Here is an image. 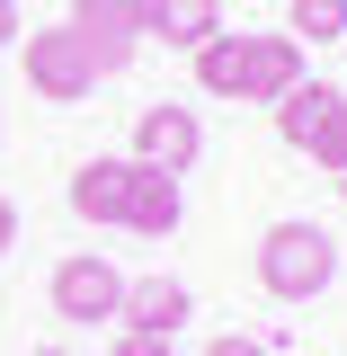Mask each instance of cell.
<instances>
[{
	"mask_svg": "<svg viewBox=\"0 0 347 356\" xmlns=\"http://www.w3.org/2000/svg\"><path fill=\"white\" fill-rule=\"evenodd\" d=\"M330 276H339V241L321 222H267L259 232V285L276 303H312Z\"/></svg>",
	"mask_w": 347,
	"mask_h": 356,
	"instance_id": "6da1fadb",
	"label": "cell"
},
{
	"mask_svg": "<svg viewBox=\"0 0 347 356\" xmlns=\"http://www.w3.org/2000/svg\"><path fill=\"white\" fill-rule=\"evenodd\" d=\"M27 89L36 98H54V107H81L89 89H98V54H89V36L63 18V27H27Z\"/></svg>",
	"mask_w": 347,
	"mask_h": 356,
	"instance_id": "7a4b0ae2",
	"label": "cell"
},
{
	"mask_svg": "<svg viewBox=\"0 0 347 356\" xmlns=\"http://www.w3.org/2000/svg\"><path fill=\"white\" fill-rule=\"evenodd\" d=\"M196 152H205V125H196V107H178V98H152V107L134 116V161H143V170L187 178V170H196Z\"/></svg>",
	"mask_w": 347,
	"mask_h": 356,
	"instance_id": "3957f363",
	"label": "cell"
},
{
	"mask_svg": "<svg viewBox=\"0 0 347 356\" xmlns=\"http://www.w3.org/2000/svg\"><path fill=\"white\" fill-rule=\"evenodd\" d=\"M54 312L81 321V330H89V321H116V312H125V276L98 259V250H81V259L54 267Z\"/></svg>",
	"mask_w": 347,
	"mask_h": 356,
	"instance_id": "277c9868",
	"label": "cell"
},
{
	"mask_svg": "<svg viewBox=\"0 0 347 356\" xmlns=\"http://www.w3.org/2000/svg\"><path fill=\"white\" fill-rule=\"evenodd\" d=\"M72 27L89 36L98 81H107V72H125L134 54H143V0H72Z\"/></svg>",
	"mask_w": 347,
	"mask_h": 356,
	"instance_id": "5b68a950",
	"label": "cell"
},
{
	"mask_svg": "<svg viewBox=\"0 0 347 356\" xmlns=\"http://www.w3.org/2000/svg\"><path fill=\"white\" fill-rule=\"evenodd\" d=\"M116 321L143 330V339H178V321H196V294L178 276H125V312Z\"/></svg>",
	"mask_w": 347,
	"mask_h": 356,
	"instance_id": "8992f818",
	"label": "cell"
},
{
	"mask_svg": "<svg viewBox=\"0 0 347 356\" xmlns=\"http://www.w3.org/2000/svg\"><path fill=\"white\" fill-rule=\"evenodd\" d=\"M125 196H134V161H116V152L72 170V214L81 222H125Z\"/></svg>",
	"mask_w": 347,
	"mask_h": 356,
	"instance_id": "52a82bcc",
	"label": "cell"
},
{
	"mask_svg": "<svg viewBox=\"0 0 347 356\" xmlns=\"http://www.w3.org/2000/svg\"><path fill=\"white\" fill-rule=\"evenodd\" d=\"M303 81V44L294 36H250V72H241V107H276Z\"/></svg>",
	"mask_w": 347,
	"mask_h": 356,
	"instance_id": "ba28073f",
	"label": "cell"
},
{
	"mask_svg": "<svg viewBox=\"0 0 347 356\" xmlns=\"http://www.w3.org/2000/svg\"><path fill=\"white\" fill-rule=\"evenodd\" d=\"M143 36H161L170 54H196L205 36H223L214 0H143Z\"/></svg>",
	"mask_w": 347,
	"mask_h": 356,
	"instance_id": "9c48e42d",
	"label": "cell"
},
{
	"mask_svg": "<svg viewBox=\"0 0 347 356\" xmlns=\"http://www.w3.org/2000/svg\"><path fill=\"white\" fill-rule=\"evenodd\" d=\"M178 214H187L178 178H170V170H143V161H134V196H125V222L143 232V241H170V232H178Z\"/></svg>",
	"mask_w": 347,
	"mask_h": 356,
	"instance_id": "30bf717a",
	"label": "cell"
},
{
	"mask_svg": "<svg viewBox=\"0 0 347 356\" xmlns=\"http://www.w3.org/2000/svg\"><path fill=\"white\" fill-rule=\"evenodd\" d=\"M241 72H250V36L223 27V36L196 44V89H205V98H241Z\"/></svg>",
	"mask_w": 347,
	"mask_h": 356,
	"instance_id": "8fae6325",
	"label": "cell"
},
{
	"mask_svg": "<svg viewBox=\"0 0 347 356\" xmlns=\"http://www.w3.org/2000/svg\"><path fill=\"white\" fill-rule=\"evenodd\" d=\"M330 98H339V81H294L285 98H276V134H285L294 152H312V134H321V116H330Z\"/></svg>",
	"mask_w": 347,
	"mask_h": 356,
	"instance_id": "7c38bea8",
	"label": "cell"
},
{
	"mask_svg": "<svg viewBox=\"0 0 347 356\" xmlns=\"http://www.w3.org/2000/svg\"><path fill=\"white\" fill-rule=\"evenodd\" d=\"M285 36L294 44H330V36H347V0H294V18H285Z\"/></svg>",
	"mask_w": 347,
	"mask_h": 356,
	"instance_id": "4fadbf2b",
	"label": "cell"
},
{
	"mask_svg": "<svg viewBox=\"0 0 347 356\" xmlns=\"http://www.w3.org/2000/svg\"><path fill=\"white\" fill-rule=\"evenodd\" d=\"M312 161H321V170H339V178H347V89H339V98H330V116H321V134H312Z\"/></svg>",
	"mask_w": 347,
	"mask_h": 356,
	"instance_id": "5bb4252c",
	"label": "cell"
},
{
	"mask_svg": "<svg viewBox=\"0 0 347 356\" xmlns=\"http://www.w3.org/2000/svg\"><path fill=\"white\" fill-rule=\"evenodd\" d=\"M107 356H178V348H170V339H143V330H125V339H116Z\"/></svg>",
	"mask_w": 347,
	"mask_h": 356,
	"instance_id": "9a60e30c",
	"label": "cell"
},
{
	"mask_svg": "<svg viewBox=\"0 0 347 356\" xmlns=\"http://www.w3.org/2000/svg\"><path fill=\"white\" fill-rule=\"evenodd\" d=\"M205 356H267V348H259V339H214Z\"/></svg>",
	"mask_w": 347,
	"mask_h": 356,
	"instance_id": "2e32d148",
	"label": "cell"
},
{
	"mask_svg": "<svg viewBox=\"0 0 347 356\" xmlns=\"http://www.w3.org/2000/svg\"><path fill=\"white\" fill-rule=\"evenodd\" d=\"M27 27H18V0H0V44H18Z\"/></svg>",
	"mask_w": 347,
	"mask_h": 356,
	"instance_id": "e0dca14e",
	"label": "cell"
},
{
	"mask_svg": "<svg viewBox=\"0 0 347 356\" xmlns=\"http://www.w3.org/2000/svg\"><path fill=\"white\" fill-rule=\"evenodd\" d=\"M9 241H18V205L0 196V250H9Z\"/></svg>",
	"mask_w": 347,
	"mask_h": 356,
	"instance_id": "ac0fdd59",
	"label": "cell"
},
{
	"mask_svg": "<svg viewBox=\"0 0 347 356\" xmlns=\"http://www.w3.org/2000/svg\"><path fill=\"white\" fill-rule=\"evenodd\" d=\"M36 356H72V348H36Z\"/></svg>",
	"mask_w": 347,
	"mask_h": 356,
	"instance_id": "d6986e66",
	"label": "cell"
},
{
	"mask_svg": "<svg viewBox=\"0 0 347 356\" xmlns=\"http://www.w3.org/2000/svg\"><path fill=\"white\" fill-rule=\"evenodd\" d=\"M339 196H347V178H339Z\"/></svg>",
	"mask_w": 347,
	"mask_h": 356,
	"instance_id": "ffe728a7",
	"label": "cell"
}]
</instances>
